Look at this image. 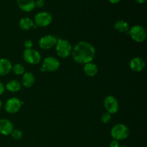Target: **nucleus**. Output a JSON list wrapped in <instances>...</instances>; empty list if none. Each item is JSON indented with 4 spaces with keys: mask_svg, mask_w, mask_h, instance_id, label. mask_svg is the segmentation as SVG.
Here are the masks:
<instances>
[{
    "mask_svg": "<svg viewBox=\"0 0 147 147\" xmlns=\"http://www.w3.org/2000/svg\"><path fill=\"white\" fill-rule=\"evenodd\" d=\"M17 6L22 11L30 12L35 8L34 0H17Z\"/></svg>",
    "mask_w": 147,
    "mask_h": 147,
    "instance_id": "obj_13",
    "label": "nucleus"
},
{
    "mask_svg": "<svg viewBox=\"0 0 147 147\" xmlns=\"http://www.w3.org/2000/svg\"><path fill=\"white\" fill-rule=\"evenodd\" d=\"M25 49H32L33 47V42L31 40H27L24 44Z\"/></svg>",
    "mask_w": 147,
    "mask_h": 147,
    "instance_id": "obj_24",
    "label": "nucleus"
},
{
    "mask_svg": "<svg viewBox=\"0 0 147 147\" xmlns=\"http://www.w3.org/2000/svg\"><path fill=\"white\" fill-rule=\"evenodd\" d=\"M146 63L144 59L139 57H135L132 58L129 62V67L133 71L141 72L144 69Z\"/></svg>",
    "mask_w": 147,
    "mask_h": 147,
    "instance_id": "obj_11",
    "label": "nucleus"
},
{
    "mask_svg": "<svg viewBox=\"0 0 147 147\" xmlns=\"http://www.w3.org/2000/svg\"><path fill=\"white\" fill-rule=\"evenodd\" d=\"M127 33L130 35L134 41L138 43L143 42L146 40L147 35L146 31L144 27H142V25H139V24H136V25L131 27Z\"/></svg>",
    "mask_w": 147,
    "mask_h": 147,
    "instance_id": "obj_4",
    "label": "nucleus"
},
{
    "mask_svg": "<svg viewBox=\"0 0 147 147\" xmlns=\"http://www.w3.org/2000/svg\"><path fill=\"white\" fill-rule=\"evenodd\" d=\"M83 71L86 76H89V77H93L97 75L98 69L96 64L93 63H88L84 65Z\"/></svg>",
    "mask_w": 147,
    "mask_h": 147,
    "instance_id": "obj_16",
    "label": "nucleus"
},
{
    "mask_svg": "<svg viewBox=\"0 0 147 147\" xmlns=\"http://www.w3.org/2000/svg\"><path fill=\"white\" fill-rule=\"evenodd\" d=\"M120 146V144H119V141L117 140H112L110 143V147H119Z\"/></svg>",
    "mask_w": 147,
    "mask_h": 147,
    "instance_id": "obj_25",
    "label": "nucleus"
},
{
    "mask_svg": "<svg viewBox=\"0 0 147 147\" xmlns=\"http://www.w3.org/2000/svg\"><path fill=\"white\" fill-rule=\"evenodd\" d=\"M22 106L21 101L17 98H11L7 100L4 105L6 112L10 114H14L20 111Z\"/></svg>",
    "mask_w": 147,
    "mask_h": 147,
    "instance_id": "obj_9",
    "label": "nucleus"
},
{
    "mask_svg": "<svg viewBox=\"0 0 147 147\" xmlns=\"http://www.w3.org/2000/svg\"><path fill=\"white\" fill-rule=\"evenodd\" d=\"M135 1L139 3V4H144L146 1V0H135Z\"/></svg>",
    "mask_w": 147,
    "mask_h": 147,
    "instance_id": "obj_28",
    "label": "nucleus"
},
{
    "mask_svg": "<svg viewBox=\"0 0 147 147\" xmlns=\"http://www.w3.org/2000/svg\"><path fill=\"white\" fill-rule=\"evenodd\" d=\"M23 58L24 61L30 65H37L41 61V55L40 53L34 49H25L23 53Z\"/></svg>",
    "mask_w": 147,
    "mask_h": 147,
    "instance_id": "obj_7",
    "label": "nucleus"
},
{
    "mask_svg": "<svg viewBox=\"0 0 147 147\" xmlns=\"http://www.w3.org/2000/svg\"><path fill=\"white\" fill-rule=\"evenodd\" d=\"M114 29L119 32H128L130 29L129 23L124 20H119L114 24Z\"/></svg>",
    "mask_w": 147,
    "mask_h": 147,
    "instance_id": "obj_17",
    "label": "nucleus"
},
{
    "mask_svg": "<svg viewBox=\"0 0 147 147\" xmlns=\"http://www.w3.org/2000/svg\"><path fill=\"white\" fill-rule=\"evenodd\" d=\"M34 5H35V7L42 8L44 7L45 1L44 0H34Z\"/></svg>",
    "mask_w": 147,
    "mask_h": 147,
    "instance_id": "obj_23",
    "label": "nucleus"
},
{
    "mask_svg": "<svg viewBox=\"0 0 147 147\" xmlns=\"http://www.w3.org/2000/svg\"><path fill=\"white\" fill-rule=\"evenodd\" d=\"M34 22L32 21V20L29 17H24V18H22L21 20L19 22V26H20V28L23 30H29L33 27L34 25Z\"/></svg>",
    "mask_w": 147,
    "mask_h": 147,
    "instance_id": "obj_19",
    "label": "nucleus"
},
{
    "mask_svg": "<svg viewBox=\"0 0 147 147\" xmlns=\"http://www.w3.org/2000/svg\"><path fill=\"white\" fill-rule=\"evenodd\" d=\"M119 147H129L128 146H125V145H123V146H120Z\"/></svg>",
    "mask_w": 147,
    "mask_h": 147,
    "instance_id": "obj_30",
    "label": "nucleus"
},
{
    "mask_svg": "<svg viewBox=\"0 0 147 147\" xmlns=\"http://www.w3.org/2000/svg\"><path fill=\"white\" fill-rule=\"evenodd\" d=\"M130 134V131L127 126L123 123L116 124L111 131V135L115 140L121 141L127 139Z\"/></svg>",
    "mask_w": 147,
    "mask_h": 147,
    "instance_id": "obj_3",
    "label": "nucleus"
},
{
    "mask_svg": "<svg viewBox=\"0 0 147 147\" xmlns=\"http://www.w3.org/2000/svg\"><path fill=\"white\" fill-rule=\"evenodd\" d=\"M1 108H2V102H1V100H0V110H1Z\"/></svg>",
    "mask_w": 147,
    "mask_h": 147,
    "instance_id": "obj_29",
    "label": "nucleus"
},
{
    "mask_svg": "<svg viewBox=\"0 0 147 147\" xmlns=\"http://www.w3.org/2000/svg\"><path fill=\"white\" fill-rule=\"evenodd\" d=\"M57 39L55 36L45 35L40 38L39 41V46L42 50H50L56 45Z\"/></svg>",
    "mask_w": 147,
    "mask_h": 147,
    "instance_id": "obj_10",
    "label": "nucleus"
},
{
    "mask_svg": "<svg viewBox=\"0 0 147 147\" xmlns=\"http://www.w3.org/2000/svg\"><path fill=\"white\" fill-rule=\"evenodd\" d=\"M104 107L108 113L110 114H114L119 111V102L113 96H108L104 99Z\"/></svg>",
    "mask_w": 147,
    "mask_h": 147,
    "instance_id": "obj_8",
    "label": "nucleus"
},
{
    "mask_svg": "<svg viewBox=\"0 0 147 147\" xmlns=\"http://www.w3.org/2000/svg\"><path fill=\"white\" fill-rule=\"evenodd\" d=\"M57 55L61 58H67L72 54L73 47L70 42L64 39L57 40L55 45Z\"/></svg>",
    "mask_w": 147,
    "mask_h": 147,
    "instance_id": "obj_2",
    "label": "nucleus"
},
{
    "mask_svg": "<svg viewBox=\"0 0 147 147\" xmlns=\"http://www.w3.org/2000/svg\"><path fill=\"white\" fill-rule=\"evenodd\" d=\"M73 58L79 64L92 63L96 57V49L90 43L81 41L74 46L72 51Z\"/></svg>",
    "mask_w": 147,
    "mask_h": 147,
    "instance_id": "obj_1",
    "label": "nucleus"
},
{
    "mask_svg": "<svg viewBox=\"0 0 147 147\" xmlns=\"http://www.w3.org/2000/svg\"><path fill=\"white\" fill-rule=\"evenodd\" d=\"M21 83L17 80H11L9 81L6 85L5 88L8 91L15 93L21 89Z\"/></svg>",
    "mask_w": 147,
    "mask_h": 147,
    "instance_id": "obj_18",
    "label": "nucleus"
},
{
    "mask_svg": "<svg viewBox=\"0 0 147 147\" xmlns=\"http://www.w3.org/2000/svg\"><path fill=\"white\" fill-rule=\"evenodd\" d=\"M14 130V126L9 120L7 119H0V134L4 136H8Z\"/></svg>",
    "mask_w": 147,
    "mask_h": 147,
    "instance_id": "obj_12",
    "label": "nucleus"
},
{
    "mask_svg": "<svg viewBox=\"0 0 147 147\" xmlns=\"http://www.w3.org/2000/svg\"><path fill=\"white\" fill-rule=\"evenodd\" d=\"M11 70L17 76H21V75H23L25 73L24 67L22 64H20V63H17V64H15L14 66H12Z\"/></svg>",
    "mask_w": 147,
    "mask_h": 147,
    "instance_id": "obj_20",
    "label": "nucleus"
},
{
    "mask_svg": "<svg viewBox=\"0 0 147 147\" xmlns=\"http://www.w3.org/2000/svg\"><path fill=\"white\" fill-rule=\"evenodd\" d=\"M34 82H35V78L34 74L31 72H26L22 75V85L24 87L31 88L34 86Z\"/></svg>",
    "mask_w": 147,
    "mask_h": 147,
    "instance_id": "obj_14",
    "label": "nucleus"
},
{
    "mask_svg": "<svg viewBox=\"0 0 147 147\" xmlns=\"http://www.w3.org/2000/svg\"><path fill=\"white\" fill-rule=\"evenodd\" d=\"M11 135L14 139L20 140V139H21L22 138L23 133L21 130H20V129H14L13 131L11 132Z\"/></svg>",
    "mask_w": 147,
    "mask_h": 147,
    "instance_id": "obj_21",
    "label": "nucleus"
},
{
    "mask_svg": "<svg viewBox=\"0 0 147 147\" xmlns=\"http://www.w3.org/2000/svg\"><path fill=\"white\" fill-rule=\"evenodd\" d=\"M108 1H109L111 4H118V3L120 2L121 0H108Z\"/></svg>",
    "mask_w": 147,
    "mask_h": 147,
    "instance_id": "obj_27",
    "label": "nucleus"
},
{
    "mask_svg": "<svg viewBox=\"0 0 147 147\" xmlns=\"http://www.w3.org/2000/svg\"><path fill=\"white\" fill-rule=\"evenodd\" d=\"M53 21V17L51 14L47 11H40L34 16V23L37 27H47Z\"/></svg>",
    "mask_w": 147,
    "mask_h": 147,
    "instance_id": "obj_5",
    "label": "nucleus"
},
{
    "mask_svg": "<svg viewBox=\"0 0 147 147\" xmlns=\"http://www.w3.org/2000/svg\"><path fill=\"white\" fill-rule=\"evenodd\" d=\"M60 62L54 57H47L44 59L42 66L41 67L42 72H55L60 67Z\"/></svg>",
    "mask_w": 147,
    "mask_h": 147,
    "instance_id": "obj_6",
    "label": "nucleus"
},
{
    "mask_svg": "<svg viewBox=\"0 0 147 147\" xmlns=\"http://www.w3.org/2000/svg\"><path fill=\"white\" fill-rule=\"evenodd\" d=\"M111 114H110L108 112L103 113L100 117V121L103 123H109L111 121Z\"/></svg>",
    "mask_w": 147,
    "mask_h": 147,
    "instance_id": "obj_22",
    "label": "nucleus"
},
{
    "mask_svg": "<svg viewBox=\"0 0 147 147\" xmlns=\"http://www.w3.org/2000/svg\"><path fill=\"white\" fill-rule=\"evenodd\" d=\"M4 90H5V87L3 85V83L1 82H0V96H1L4 93Z\"/></svg>",
    "mask_w": 147,
    "mask_h": 147,
    "instance_id": "obj_26",
    "label": "nucleus"
},
{
    "mask_svg": "<svg viewBox=\"0 0 147 147\" xmlns=\"http://www.w3.org/2000/svg\"><path fill=\"white\" fill-rule=\"evenodd\" d=\"M12 65L9 60L5 58L0 59V76H7L11 71Z\"/></svg>",
    "mask_w": 147,
    "mask_h": 147,
    "instance_id": "obj_15",
    "label": "nucleus"
}]
</instances>
